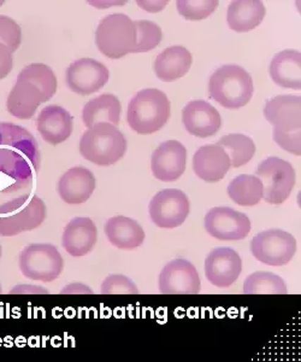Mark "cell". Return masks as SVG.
I'll list each match as a JSON object with an SVG mask.
<instances>
[{
	"mask_svg": "<svg viewBox=\"0 0 301 362\" xmlns=\"http://www.w3.org/2000/svg\"><path fill=\"white\" fill-rule=\"evenodd\" d=\"M39 167L35 138L16 124H0V196L30 189Z\"/></svg>",
	"mask_w": 301,
	"mask_h": 362,
	"instance_id": "cell-1",
	"label": "cell"
},
{
	"mask_svg": "<svg viewBox=\"0 0 301 362\" xmlns=\"http://www.w3.org/2000/svg\"><path fill=\"white\" fill-rule=\"evenodd\" d=\"M170 102L164 92L146 88L129 102L127 121L137 134H152L164 127L170 117Z\"/></svg>",
	"mask_w": 301,
	"mask_h": 362,
	"instance_id": "cell-2",
	"label": "cell"
},
{
	"mask_svg": "<svg viewBox=\"0 0 301 362\" xmlns=\"http://www.w3.org/2000/svg\"><path fill=\"white\" fill-rule=\"evenodd\" d=\"M127 151V140L117 126L95 124L83 133L80 140V153L83 158L102 167L115 165Z\"/></svg>",
	"mask_w": 301,
	"mask_h": 362,
	"instance_id": "cell-3",
	"label": "cell"
},
{
	"mask_svg": "<svg viewBox=\"0 0 301 362\" xmlns=\"http://www.w3.org/2000/svg\"><path fill=\"white\" fill-rule=\"evenodd\" d=\"M211 98L227 109H240L250 103L254 86L251 75L240 66H223L211 75Z\"/></svg>",
	"mask_w": 301,
	"mask_h": 362,
	"instance_id": "cell-4",
	"label": "cell"
},
{
	"mask_svg": "<svg viewBox=\"0 0 301 362\" xmlns=\"http://www.w3.org/2000/svg\"><path fill=\"white\" fill-rule=\"evenodd\" d=\"M46 218V204L35 194H21L0 204V235L13 237L33 230Z\"/></svg>",
	"mask_w": 301,
	"mask_h": 362,
	"instance_id": "cell-5",
	"label": "cell"
},
{
	"mask_svg": "<svg viewBox=\"0 0 301 362\" xmlns=\"http://www.w3.org/2000/svg\"><path fill=\"white\" fill-rule=\"evenodd\" d=\"M95 44L106 57H124L133 54L137 46V27L132 18L124 13L109 15L99 22L95 32Z\"/></svg>",
	"mask_w": 301,
	"mask_h": 362,
	"instance_id": "cell-6",
	"label": "cell"
},
{
	"mask_svg": "<svg viewBox=\"0 0 301 362\" xmlns=\"http://www.w3.org/2000/svg\"><path fill=\"white\" fill-rule=\"evenodd\" d=\"M20 269L28 279L51 283L61 276L64 261L52 244H30L20 254Z\"/></svg>",
	"mask_w": 301,
	"mask_h": 362,
	"instance_id": "cell-7",
	"label": "cell"
},
{
	"mask_svg": "<svg viewBox=\"0 0 301 362\" xmlns=\"http://www.w3.org/2000/svg\"><path fill=\"white\" fill-rule=\"evenodd\" d=\"M263 184V198L270 204H282L288 199L295 185L293 165L278 157H269L256 170Z\"/></svg>",
	"mask_w": 301,
	"mask_h": 362,
	"instance_id": "cell-8",
	"label": "cell"
},
{
	"mask_svg": "<svg viewBox=\"0 0 301 362\" xmlns=\"http://www.w3.org/2000/svg\"><path fill=\"white\" fill-rule=\"evenodd\" d=\"M251 251L262 264L274 267L285 266L297 252V239L285 230H264L252 239Z\"/></svg>",
	"mask_w": 301,
	"mask_h": 362,
	"instance_id": "cell-9",
	"label": "cell"
},
{
	"mask_svg": "<svg viewBox=\"0 0 301 362\" xmlns=\"http://www.w3.org/2000/svg\"><path fill=\"white\" fill-rule=\"evenodd\" d=\"M190 208V199L183 191L163 189L149 203V216L156 226L171 230L186 221Z\"/></svg>",
	"mask_w": 301,
	"mask_h": 362,
	"instance_id": "cell-10",
	"label": "cell"
},
{
	"mask_svg": "<svg viewBox=\"0 0 301 362\" xmlns=\"http://www.w3.org/2000/svg\"><path fill=\"white\" fill-rule=\"evenodd\" d=\"M204 226L209 235L219 240H242L251 232L247 215L229 206H217L205 216Z\"/></svg>",
	"mask_w": 301,
	"mask_h": 362,
	"instance_id": "cell-11",
	"label": "cell"
},
{
	"mask_svg": "<svg viewBox=\"0 0 301 362\" xmlns=\"http://www.w3.org/2000/svg\"><path fill=\"white\" fill-rule=\"evenodd\" d=\"M110 78V71L103 63L93 58H81L66 69V85L74 93L88 95L102 90Z\"/></svg>",
	"mask_w": 301,
	"mask_h": 362,
	"instance_id": "cell-12",
	"label": "cell"
},
{
	"mask_svg": "<svg viewBox=\"0 0 301 362\" xmlns=\"http://www.w3.org/2000/svg\"><path fill=\"white\" fill-rule=\"evenodd\" d=\"M158 284L163 295H197L202 288L197 268L183 259H173L166 264L161 269Z\"/></svg>",
	"mask_w": 301,
	"mask_h": 362,
	"instance_id": "cell-13",
	"label": "cell"
},
{
	"mask_svg": "<svg viewBox=\"0 0 301 362\" xmlns=\"http://www.w3.org/2000/svg\"><path fill=\"white\" fill-rule=\"evenodd\" d=\"M242 259L231 247H217L205 261V276L216 288H229L239 279Z\"/></svg>",
	"mask_w": 301,
	"mask_h": 362,
	"instance_id": "cell-14",
	"label": "cell"
},
{
	"mask_svg": "<svg viewBox=\"0 0 301 362\" xmlns=\"http://www.w3.org/2000/svg\"><path fill=\"white\" fill-rule=\"evenodd\" d=\"M187 150L178 140H168L158 146L151 157V169L156 179L176 181L186 170Z\"/></svg>",
	"mask_w": 301,
	"mask_h": 362,
	"instance_id": "cell-15",
	"label": "cell"
},
{
	"mask_svg": "<svg viewBox=\"0 0 301 362\" xmlns=\"http://www.w3.org/2000/svg\"><path fill=\"white\" fill-rule=\"evenodd\" d=\"M182 122L187 132L198 138L215 136L222 126L219 110L205 100H193L183 107Z\"/></svg>",
	"mask_w": 301,
	"mask_h": 362,
	"instance_id": "cell-16",
	"label": "cell"
},
{
	"mask_svg": "<svg viewBox=\"0 0 301 362\" xmlns=\"http://www.w3.org/2000/svg\"><path fill=\"white\" fill-rule=\"evenodd\" d=\"M264 116L275 131H301L300 95H277L270 99L265 105Z\"/></svg>",
	"mask_w": 301,
	"mask_h": 362,
	"instance_id": "cell-17",
	"label": "cell"
},
{
	"mask_svg": "<svg viewBox=\"0 0 301 362\" xmlns=\"http://www.w3.org/2000/svg\"><path fill=\"white\" fill-rule=\"evenodd\" d=\"M97 187L94 174L85 167H74L58 181V194L68 204L87 202Z\"/></svg>",
	"mask_w": 301,
	"mask_h": 362,
	"instance_id": "cell-18",
	"label": "cell"
},
{
	"mask_svg": "<svg viewBox=\"0 0 301 362\" xmlns=\"http://www.w3.org/2000/svg\"><path fill=\"white\" fill-rule=\"evenodd\" d=\"M37 131L46 143L58 145L64 143L73 133L74 119L70 112L58 105L44 107L37 121Z\"/></svg>",
	"mask_w": 301,
	"mask_h": 362,
	"instance_id": "cell-19",
	"label": "cell"
},
{
	"mask_svg": "<svg viewBox=\"0 0 301 362\" xmlns=\"http://www.w3.org/2000/svg\"><path fill=\"white\" fill-rule=\"evenodd\" d=\"M231 168V158L219 145H205L194 155V173L207 182L222 180Z\"/></svg>",
	"mask_w": 301,
	"mask_h": 362,
	"instance_id": "cell-20",
	"label": "cell"
},
{
	"mask_svg": "<svg viewBox=\"0 0 301 362\" xmlns=\"http://www.w3.org/2000/svg\"><path fill=\"white\" fill-rule=\"evenodd\" d=\"M97 240L98 230L90 218H73L63 232V247L74 257H81L91 252Z\"/></svg>",
	"mask_w": 301,
	"mask_h": 362,
	"instance_id": "cell-21",
	"label": "cell"
},
{
	"mask_svg": "<svg viewBox=\"0 0 301 362\" xmlns=\"http://www.w3.org/2000/svg\"><path fill=\"white\" fill-rule=\"evenodd\" d=\"M193 57L183 46H171L158 54L154 61V73L165 83H171L190 71Z\"/></svg>",
	"mask_w": 301,
	"mask_h": 362,
	"instance_id": "cell-22",
	"label": "cell"
},
{
	"mask_svg": "<svg viewBox=\"0 0 301 362\" xmlns=\"http://www.w3.org/2000/svg\"><path fill=\"white\" fill-rule=\"evenodd\" d=\"M270 76L274 83L283 88L300 90L301 54L297 49H285L270 63Z\"/></svg>",
	"mask_w": 301,
	"mask_h": 362,
	"instance_id": "cell-23",
	"label": "cell"
},
{
	"mask_svg": "<svg viewBox=\"0 0 301 362\" xmlns=\"http://www.w3.org/2000/svg\"><path fill=\"white\" fill-rule=\"evenodd\" d=\"M104 230L110 243L122 250H134L144 243L145 230L133 218L115 216L108 220Z\"/></svg>",
	"mask_w": 301,
	"mask_h": 362,
	"instance_id": "cell-24",
	"label": "cell"
},
{
	"mask_svg": "<svg viewBox=\"0 0 301 362\" xmlns=\"http://www.w3.org/2000/svg\"><path fill=\"white\" fill-rule=\"evenodd\" d=\"M264 17L265 6L259 0H236L228 8V25L239 33H246L256 28Z\"/></svg>",
	"mask_w": 301,
	"mask_h": 362,
	"instance_id": "cell-25",
	"label": "cell"
},
{
	"mask_svg": "<svg viewBox=\"0 0 301 362\" xmlns=\"http://www.w3.org/2000/svg\"><path fill=\"white\" fill-rule=\"evenodd\" d=\"M121 112L122 107L120 99L116 95L105 93L91 99L85 105L82 110L83 124L87 128L93 127L102 122L117 126L120 124Z\"/></svg>",
	"mask_w": 301,
	"mask_h": 362,
	"instance_id": "cell-26",
	"label": "cell"
},
{
	"mask_svg": "<svg viewBox=\"0 0 301 362\" xmlns=\"http://www.w3.org/2000/svg\"><path fill=\"white\" fill-rule=\"evenodd\" d=\"M42 103V93L37 87L25 81H16V85L10 90L6 107L17 119H28L33 117Z\"/></svg>",
	"mask_w": 301,
	"mask_h": 362,
	"instance_id": "cell-27",
	"label": "cell"
},
{
	"mask_svg": "<svg viewBox=\"0 0 301 362\" xmlns=\"http://www.w3.org/2000/svg\"><path fill=\"white\" fill-rule=\"evenodd\" d=\"M228 196L242 206H256L263 199V184L256 175L242 174L228 185Z\"/></svg>",
	"mask_w": 301,
	"mask_h": 362,
	"instance_id": "cell-28",
	"label": "cell"
},
{
	"mask_svg": "<svg viewBox=\"0 0 301 362\" xmlns=\"http://www.w3.org/2000/svg\"><path fill=\"white\" fill-rule=\"evenodd\" d=\"M17 81H25L40 90L42 103L49 102L57 92V78L50 66L42 63H34L25 66L17 76Z\"/></svg>",
	"mask_w": 301,
	"mask_h": 362,
	"instance_id": "cell-29",
	"label": "cell"
},
{
	"mask_svg": "<svg viewBox=\"0 0 301 362\" xmlns=\"http://www.w3.org/2000/svg\"><path fill=\"white\" fill-rule=\"evenodd\" d=\"M217 145L222 146L231 158V167L239 168L247 165L256 153V144L250 136L234 133L228 134L219 140Z\"/></svg>",
	"mask_w": 301,
	"mask_h": 362,
	"instance_id": "cell-30",
	"label": "cell"
},
{
	"mask_svg": "<svg viewBox=\"0 0 301 362\" xmlns=\"http://www.w3.org/2000/svg\"><path fill=\"white\" fill-rule=\"evenodd\" d=\"M245 295H287L285 280L270 272H256L244 283Z\"/></svg>",
	"mask_w": 301,
	"mask_h": 362,
	"instance_id": "cell-31",
	"label": "cell"
},
{
	"mask_svg": "<svg viewBox=\"0 0 301 362\" xmlns=\"http://www.w3.org/2000/svg\"><path fill=\"white\" fill-rule=\"evenodd\" d=\"M134 25L137 27V46L133 49V54L147 52L161 44L163 33L157 23L141 20L134 22Z\"/></svg>",
	"mask_w": 301,
	"mask_h": 362,
	"instance_id": "cell-32",
	"label": "cell"
},
{
	"mask_svg": "<svg viewBox=\"0 0 301 362\" xmlns=\"http://www.w3.org/2000/svg\"><path fill=\"white\" fill-rule=\"evenodd\" d=\"M178 13L190 21H200L207 18L219 6L216 0H178Z\"/></svg>",
	"mask_w": 301,
	"mask_h": 362,
	"instance_id": "cell-33",
	"label": "cell"
},
{
	"mask_svg": "<svg viewBox=\"0 0 301 362\" xmlns=\"http://www.w3.org/2000/svg\"><path fill=\"white\" fill-rule=\"evenodd\" d=\"M100 293L102 295H137L139 288L128 276L111 274L104 280Z\"/></svg>",
	"mask_w": 301,
	"mask_h": 362,
	"instance_id": "cell-34",
	"label": "cell"
},
{
	"mask_svg": "<svg viewBox=\"0 0 301 362\" xmlns=\"http://www.w3.org/2000/svg\"><path fill=\"white\" fill-rule=\"evenodd\" d=\"M21 27L13 18L0 15V44H4L13 54L21 45Z\"/></svg>",
	"mask_w": 301,
	"mask_h": 362,
	"instance_id": "cell-35",
	"label": "cell"
},
{
	"mask_svg": "<svg viewBox=\"0 0 301 362\" xmlns=\"http://www.w3.org/2000/svg\"><path fill=\"white\" fill-rule=\"evenodd\" d=\"M273 138L281 148L295 156L301 155V131L295 132H280L274 129Z\"/></svg>",
	"mask_w": 301,
	"mask_h": 362,
	"instance_id": "cell-36",
	"label": "cell"
},
{
	"mask_svg": "<svg viewBox=\"0 0 301 362\" xmlns=\"http://www.w3.org/2000/svg\"><path fill=\"white\" fill-rule=\"evenodd\" d=\"M13 66V52L4 44H0V80L10 74Z\"/></svg>",
	"mask_w": 301,
	"mask_h": 362,
	"instance_id": "cell-37",
	"label": "cell"
},
{
	"mask_svg": "<svg viewBox=\"0 0 301 362\" xmlns=\"http://www.w3.org/2000/svg\"><path fill=\"white\" fill-rule=\"evenodd\" d=\"M63 295H66V293H70V295H76V293H79V295H92L93 291H92L91 288H88L87 285L83 284H70L69 286H66V288H63L62 293Z\"/></svg>",
	"mask_w": 301,
	"mask_h": 362,
	"instance_id": "cell-38",
	"label": "cell"
},
{
	"mask_svg": "<svg viewBox=\"0 0 301 362\" xmlns=\"http://www.w3.org/2000/svg\"><path fill=\"white\" fill-rule=\"evenodd\" d=\"M137 4L140 5L144 10L151 11V13H157L168 5V1H137Z\"/></svg>",
	"mask_w": 301,
	"mask_h": 362,
	"instance_id": "cell-39",
	"label": "cell"
},
{
	"mask_svg": "<svg viewBox=\"0 0 301 362\" xmlns=\"http://www.w3.org/2000/svg\"><path fill=\"white\" fill-rule=\"evenodd\" d=\"M11 293H47L46 290L34 285H18L10 291Z\"/></svg>",
	"mask_w": 301,
	"mask_h": 362,
	"instance_id": "cell-40",
	"label": "cell"
},
{
	"mask_svg": "<svg viewBox=\"0 0 301 362\" xmlns=\"http://www.w3.org/2000/svg\"><path fill=\"white\" fill-rule=\"evenodd\" d=\"M3 4H4V1H0V6H1Z\"/></svg>",
	"mask_w": 301,
	"mask_h": 362,
	"instance_id": "cell-41",
	"label": "cell"
},
{
	"mask_svg": "<svg viewBox=\"0 0 301 362\" xmlns=\"http://www.w3.org/2000/svg\"><path fill=\"white\" fill-rule=\"evenodd\" d=\"M0 257H1V247H0Z\"/></svg>",
	"mask_w": 301,
	"mask_h": 362,
	"instance_id": "cell-42",
	"label": "cell"
},
{
	"mask_svg": "<svg viewBox=\"0 0 301 362\" xmlns=\"http://www.w3.org/2000/svg\"><path fill=\"white\" fill-rule=\"evenodd\" d=\"M0 293H1V285H0Z\"/></svg>",
	"mask_w": 301,
	"mask_h": 362,
	"instance_id": "cell-43",
	"label": "cell"
}]
</instances>
